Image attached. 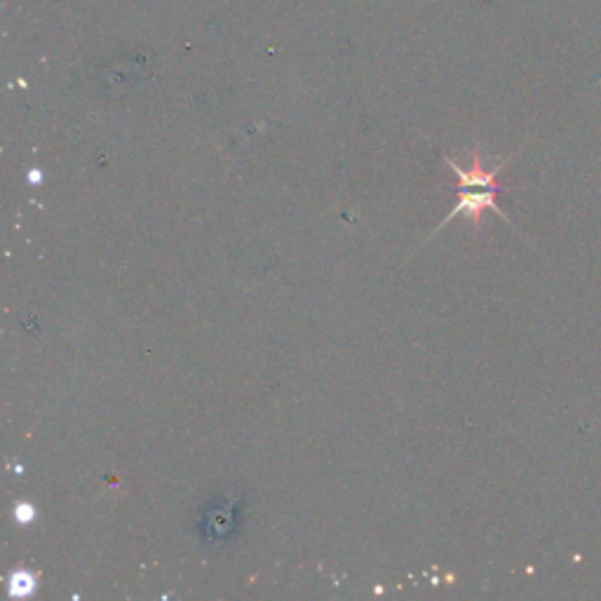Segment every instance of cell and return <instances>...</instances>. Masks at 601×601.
<instances>
[{
  "label": "cell",
  "mask_w": 601,
  "mask_h": 601,
  "mask_svg": "<svg viewBox=\"0 0 601 601\" xmlns=\"http://www.w3.org/2000/svg\"><path fill=\"white\" fill-rule=\"evenodd\" d=\"M498 191H501V188L461 186V198H458V205L454 209H451L449 216L442 221V226L437 228V231H442V228L447 226L449 221L454 219V216H458V214L468 216L472 224H475V231H479V226H482V214L489 212V209H491V212H496L498 216H503L505 221H510L508 214H505L503 209L498 207V202H496Z\"/></svg>",
  "instance_id": "cell-1"
}]
</instances>
